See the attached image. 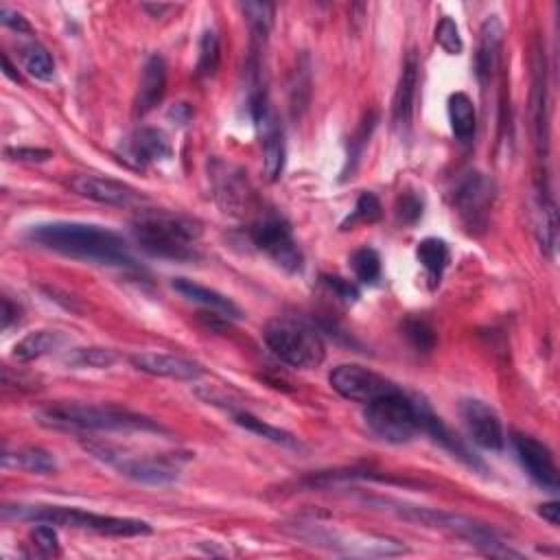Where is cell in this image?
Here are the masks:
<instances>
[{
	"instance_id": "obj_45",
	"label": "cell",
	"mask_w": 560,
	"mask_h": 560,
	"mask_svg": "<svg viewBox=\"0 0 560 560\" xmlns=\"http://www.w3.org/2000/svg\"><path fill=\"white\" fill-rule=\"evenodd\" d=\"M191 116H193V110L186 103H178V105H175V108L169 110V119H173L178 125L189 123Z\"/></svg>"
},
{
	"instance_id": "obj_16",
	"label": "cell",
	"mask_w": 560,
	"mask_h": 560,
	"mask_svg": "<svg viewBox=\"0 0 560 560\" xmlns=\"http://www.w3.org/2000/svg\"><path fill=\"white\" fill-rule=\"evenodd\" d=\"M460 414L466 425V431H469V436L475 445H480L482 449L488 451L504 449L506 445L504 425H501V420L493 407L477 399H466L460 405Z\"/></svg>"
},
{
	"instance_id": "obj_47",
	"label": "cell",
	"mask_w": 560,
	"mask_h": 560,
	"mask_svg": "<svg viewBox=\"0 0 560 560\" xmlns=\"http://www.w3.org/2000/svg\"><path fill=\"white\" fill-rule=\"evenodd\" d=\"M143 9L147 11V14L154 16V18H162V14H167V11H171L173 5H151V3H145Z\"/></svg>"
},
{
	"instance_id": "obj_7",
	"label": "cell",
	"mask_w": 560,
	"mask_h": 560,
	"mask_svg": "<svg viewBox=\"0 0 560 560\" xmlns=\"http://www.w3.org/2000/svg\"><path fill=\"white\" fill-rule=\"evenodd\" d=\"M263 337L267 348L291 368H318L326 357V348L318 331L294 318H276L267 322Z\"/></svg>"
},
{
	"instance_id": "obj_15",
	"label": "cell",
	"mask_w": 560,
	"mask_h": 560,
	"mask_svg": "<svg viewBox=\"0 0 560 560\" xmlns=\"http://www.w3.org/2000/svg\"><path fill=\"white\" fill-rule=\"evenodd\" d=\"M512 445H515L519 462L523 464V469L528 471L532 480L539 486H543L545 490H550V493H556L560 486L558 466L550 447L528 434H515Z\"/></svg>"
},
{
	"instance_id": "obj_26",
	"label": "cell",
	"mask_w": 560,
	"mask_h": 560,
	"mask_svg": "<svg viewBox=\"0 0 560 560\" xmlns=\"http://www.w3.org/2000/svg\"><path fill=\"white\" fill-rule=\"evenodd\" d=\"M3 466H7V469L27 471V473L49 475L55 473L57 462L49 451H44L40 447H18V449H7L3 453Z\"/></svg>"
},
{
	"instance_id": "obj_4",
	"label": "cell",
	"mask_w": 560,
	"mask_h": 560,
	"mask_svg": "<svg viewBox=\"0 0 560 560\" xmlns=\"http://www.w3.org/2000/svg\"><path fill=\"white\" fill-rule=\"evenodd\" d=\"M5 519H20L31 523L62 525L86 532H97L105 536H145L151 534V525L140 519L97 515V512L66 508V506H5Z\"/></svg>"
},
{
	"instance_id": "obj_17",
	"label": "cell",
	"mask_w": 560,
	"mask_h": 560,
	"mask_svg": "<svg viewBox=\"0 0 560 560\" xmlns=\"http://www.w3.org/2000/svg\"><path fill=\"white\" fill-rule=\"evenodd\" d=\"M119 156L127 165L145 169L154 162L167 160L171 156V143L167 134L156 127H140L130 138H125L119 147Z\"/></svg>"
},
{
	"instance_id": "obj_20",
	"label": "cell",
	"mask_w": 560,
	"mask_h": 560,
	"mask_svg": "<svg viewBox=\"0 0 560 560\" xmlns=\"http://www.w3.org/2000/svg\"><path fill=\"white\" fill-rule=\"evenodd\" d=\"M501 46H504V27L497 16L484 20L480 31V46L475 57V75L482 86H488L490 79L497 73L501 62Z\"/></svg>"
},
{
	"instance_id": "obj_40",
	"label": "cell",
	"mask_w": 560,
	"mask_h": 560,
	"mask_svg": "<svg viewBox=\"0 0 560 560\" xmlns=\"http://www.w3.org/2000/svg\"><path fill=\"white\" fill-rule=\"evenodd\" d=\"M33 547L40 552V556H57L60 554V539L49 523H38V528L31 532Z\"/></svg>"
},
{
	"instance_id": "obj_14",
	"label": "cell",
	"mask_w": 560,
	"mask_h": 560,
	"mask_svg": "<svg viewBox=\"0 0 560 560\" xmlns=\"http://www.w3.org/2000/svg\"><path fill=\"white\" fill-rule=\"evenodd\" d=\"M532 136L536 160L545 165L550 154V114H547V68L541 49L534 51L532 60Z\"/></svg>"
},
{
	"instance_id": "obj_32",
	"label": "cell",
	"mask_w": 560,
	"mask_h": 560,
	"mask_svg": "<svg viewBox=\"0 0 560 560\" xmlns=\"http://www.w3.org/2000/svg\"><path fill=\"white\" fill-rule=\"evenodd\" d=\"M350 270H353L355 278L364 285H375L381 276V256L377 250L372 248H359L350 256Z\"/></svg>"
},
{
	"instance_id": "obj_42",
	"label": "cell",
	"mask_w": 560,
	"mask_h": 560,
	"mask_svg": "<svg viewBox=\"0 0 560 560\" xmlns=\"http://www.w3.org/2000/svg\"><path fill=\"white\" fill-rule=\"evenodd\" d=\"M0 22H3V25H5L7 29L16 31L18 35H31V33H33V29H31V25L27 22V18L22 16V14H18V11L9 9L7 5L0 7Z\"/></svg>"
},
{
	"instance_id": "obj_1",
	"label": "cell",
	"mask_w": 560,
	"mask_h": 560,
	"mask_svg": "<svg viewBox=\"0 0 560 560\" xmlns=\"http://www.w3.org/2000/svg\"><path fill=\"white\" fill-rule=\"evenodd\" d=\"M27 239L38 248L70 256V259L136 270L130 245L121 235L101 226L79 224V221H53V224L29 228Z\"/></svg>"
},
{
	"instance_id": "obj_13",
	"label": "cell",
	"mask_w": 560,
	"mask_h": 560,
	"mask_svg": "<svg viewBox=\"0 0 560 560\" xmlns=\"http://www.w3.org/2000/svg\"><path fill=\"white\" fill-rule=\"evenodd\" d=\"M493 182L482 173H469L458 182L453 191V206L469 230L484 228L493 204Z\"/></svg>"
},
{
	"instance_id": "obj_19",
	"label": "cell",
	"mask_w": 560,
	"mask_h": 560,
	"mask_svg": "<svg viewBox=\"0 0 560 560\" xmlns=\"http://www.w3.org/2000/svg\"><path fill=\"white\" fill-rule=\"evenodd\" d=\"M130 361L136 370L145 372V375L175 381H195L204 372L202 366L195 364V361L169 353H136Z\"/></svg>"
},
{
	"instance_id": "obj_37",
	"label": "cell",
	"mask_w": 560,
	"mask_h": 560,
	"mask_svg": "<svg viewBox=\"0 0 560 560\" xmlns=\"http://www.w3.org/2000/svg\"><path fill=\"white\" fill-rule=\"evenodd\" d=\"M245 18H248L252 33L256 35H265L270 33L272 27V18H274V7L267 5V3H245L241 5Z\"/></svg>"
},
{
	"instance_id": "obj_48",
	"label": "cell",
	"mask_w": 560,
	"mask_h": 560,
	"mask_svg": "<svg viewBox=\"0 0 560 560\" xmlns=\"http://www.w3.org/2000/svg\"><path fill=\"white\" fill-rule=\"evenodd\" d=\"M3 68H5V75L9 77V79H14V81H20V75L16 73V68L11 66V62H9V57L3 53Z\"/></svg>"
},
{
	"instance_id": "obj_41",
	"label": "cell",
	"mask_w": 560,
	"mask_h": 560,
	"mask_svg": "<svg viewBox=\"0 0 560 560\" xmlns=\"http://www.w3.org/2000/svg\"><path fill=\"white\" fill-rule=\"evenodd\" d=\"M322 283L344 302H355L359 298V289L346 278L340 276H322Z\"/></svg>"
},
{
	"instance_id": "obj_10",
	"label": "cell",
	"mask_w": 560,
	"mask_h": 560,
	"mask_svg": "<svg viewBox=\"0 0 560 560\" xmlns=\"http://www.w3.org/2000/svg\"><path fill=\"white\" fill-rule=\"evenodd\" d=\"M252 243L259 248L265 256L283 267L285 272L296 274L302 270V252L298 248V241L294 239V230L287 224V219L278 215H267L256 221L250 230Z\"/></svg>"
},
{
	"instance_id": "obj_6",
	"label": "cell",
	"mask_w": 560,
	"mask_h": 560,
	"mask_svg": "<svg viewBox=\"0 0 560 560\" xmlns=\"http://www.w3.org/2000/svg\"><path fill=\"white\" fill-rule=\"evenodd\" d=\"M370 504L383 506L385 510L394 512L396 517H401L405 521H412L418 525H427V528L445 530L449 534L460 536V539L469 541L475 547H482L486 554H501V556H519L515 552L506 550L504 545L499 543L495 532L486 528V525L477 523L469 517L453 515V512H442L434 508H423V506H412V504H401V501H390V499H370Z\"/></svg>"
},
{
	"instance_id": "obj_33",
	"label": "cell",
	"mask_w": 560,
	"mask_h": 560,
	"mask_svg": "<svg viewBox=\"0 0 560 560\" xmlns=\"http://www.w3.org/2000/svg\"><path fill=\"white\" fill-rule=\"evenodd\" d=\"M70 368H110L116 364V353L110 348H75L64 357Z\"/></svg>"
},
{
	"instance_id": "obj_39",
	"label": "cell",
	"mask_w": 560,
	"mask_h": 560,
	"mask_svg": "<svg viewBox=\"0 0 560 560\" xmlns=\"http://www.w3.org/2000/svg\"><path fill=\"white\" fill-rule=\"evenodd\" d=\"M436 42L445 49L449 55H460L464 44L460 38V29L451 18H442L436 29Z\"/></svg>"
},
{
	"instance_id": "obj_24",
	"label": "cell",
	"mask_w": 560,
	"mask_h": 560,
	"mask_svg": "<svg viewBox=\"0 0 560 560\" xmlns=\"http://www.w3.org/2000/svg\"><path fill=\"white\" fill-rule=\"evenodd\" d=\"M416 88H418V60L416 55L410 53L403 64V73L399 79V88H396L394 95V105H392V116L394 125L399 130H407L412 123L414 114V101H416Z\"/></svg>"
},
{
	"instance_id": "obj_30",
	"label": "cell",
	"mask_w": 560,
	"mask_h": 560,
	"mask_svg": "<svg viewBox=\"0 0 560 560\" xmlns=\"http://www.w3.org/2000/svg\"><path fill=\"white\" fill-rule=\"evenodd\" d=\"M416 259L418 263L425 267V272L438 280L442 276V272H445V267L449 265V259H451V254H449V245L442 241V239H436V237H429L425 241H420L418 243V248H416Z\"/></svg>"
},
{
	"instance_id": "obj_35",
	"label": "cell",
	"mask_w": 560,
	"mask_h": 560,
	"mask_svg": "<svg viewBox=\"0 0 560 560\" xmlns=\"http://www.w3.org/2000/svg\"><path fill=\"white\" fill-rule=\"evenodd\" d=\"M381 215H383V208H381L379 197L375 193L364 191V193L359 195L353 215L346 219L344 228L355 226V224H377V221L381 219Z\"/></svg>"
},
{
	"instance_id": "obj_21",
	"label": "cell",
	"mask_w": 560,
	"mask_h": 560,
	"mask_svg": "<svg viewBox=\"0 0 560 560\" xmlns=\"http://www.w3.org/2000/svg\"><path fill=\"white\" fill-rule=\"evenodd\" d=\"M171 287L178 291L182 298L195 302V305H202L210 313L221 315V318H226V320H239L241 318V309L235 305V302L226 298L224 294H219V291H215V289L197 285L189 278H173Z\"/></svg>"
},
{
	"instance_id": "obj_3",
	"label": "cell",
	"mask_w": 560,
	"mask_h": 560,
	"mask_svg": "<svg viewBox=\"0 0 560 560\" xmlns=\"http://www.w3.org/2000/svg\"><path fill=\"white\" fill-rule=\"evenodd\" d=\"M134 241L145 254L162 261H195L200 256L202 226L169 210H140L132 221Z\"/></svg>"
},
{
	"instance_id": "obj_25",
	"label": "cell",
	"mask_w": 560,
	"mask_h": 560,
	"mask_svg": "<svg viewBox=\"0 0 560 560\" xmlns=\"http://www.w3.org/2000/svg\"><path fill=\"white\" fill-rule=\"evenodd\" d=\"M66 342V335L60 331H33L14 346V357L18 361H35L62 350Z\"/></svg>"
},
{
	"instance_id": "obj_22",
	"label": "cell",
	"mask_w": 560,
	"mask_h": 560,
	"mask_svg": "<svg viewBox=\"0 0 560 560\" xmlns=\"http://www.w3.org/2000/svg\"><path fill=\"white\" fill-rule=\"evenodd\" d=\"M167 92V64L160 55H151L143 66L140 75L138 95H136V110L138 114H147L156 108Z\"/></svg>"
},
{
	"instance_id": "obj_46",
	"label": "cell",
	"mask_w": 560,
	"mask_h": 560,
	"mask_svg": "<svg viewBox=\"0 0 560 560\" xmlns=\"http://www.w3.org/2000/svg\"><path fill=\"white\" fill-rule=\"evenodd\" d=\"M18 320V307L11 305L9 298H3V329L7 331Z\"/></svg>"
},
{
	"instance_id": "obj_44",
	"label": "cell",
	"mask_w": 560,
	"mask_h": 560,
	"mask_svg": "<svg viewBox=\"0 0 560 560\" xmlns=\"http://www.w3.org/2000/svg\"><path fill=\"white\" fill-rule=\"evenodd\" d=\"M539 515L550 523V525H554V528H558V523H560V504L558 501H550V504H543L541 508H539Z\"/></svg>"
},
{
	"instance_id": "obj_28",
	"label": "cell",
	"mask_w": 560,
	"mask_h": 560,
	"mask_svg": "<svg viewBox=\"0 0 560 560\" xmlns=\"http://www.w3.org/2000/svg\"><path fill=\"white\" fill-rule=\"evenodd\" d=\"M536 237L547 259L554 261L558 248V213L550 193H541L539 202V224H536Z\"/></svg>"
},
{
	"instance_id": "obj_38",
	"label": "cell",
	"mask_w": 560,
	"mask_h": 560,
	"mask_svg": "<svg viewBox=\"0 0 560 560\" xmlns=\"http://www.w3.org/2000/svg\"><path fill=\"white\" fill-rule=\"evenodd\" d=\"M420 217H423V200L414 191H403L396 200V219L412 226Z\"/></svg>"
},
{
	"instance_id": "obj_18",
	"label": "cell",
	"mask_w": 560,
	"mask_h": 560,
	"mask_svg": "<svg viewBox=\"0 0 560 560\" xmlns=\"http://www.w3.org/2000/svg\"><path fill=\"white\" fill-rule=\"evenodd\" d=\"M70 189L79 197L108 206H132L140 197L130 184L112 178H99V175H77L70 180Z\"/></svg>"
},
{
	"instance_id": "obj_23",
	"label": "cell",
	"mask_w": 560,
	"mask_h": 560,
	"mask_svg": "<svg viewBox=\"0 0 560 560\" xmlns=\"http://www.w3.org/2000/svg\"><path fill=\"white\" fill-rule=\"evenodd\" d=\"M418 407H420V431H427L431 438L440 442L447 451H451L455 458H460L464 464H469L471 469H484V464L477 460L469 449H466V445L458 436L451 434V429L442 423L434 412H431V407L425 401H420Z\"/></svg>"
},
{
	"instance_id": "obj_43",
	"label": "cell",
	"mask_w": 560,
	"mask_h": 560,
	"mask_svg": "<svg viewBox=\"0 0 560 560\" xmlns=\"http://www.w3.org/2000/svg\"><path fill=\"white\" fill-rule=\"evenodd\" d=\"M5 154L11 160H27V162H44V160L51 158V151L49 149H27V147L7 149Z\"/></svg>"
},
{
	"instance_id": "obj_36",
	"label": "cell",
	"mask_w": 560,
	"mask_h": 560,
	"mask_svg": "<svg viewBox=\"0 0 560 560\" xmlns=\"http://www.w3.org/2000/svg\"><path fill=\"white\" fill-rule=\"evenodd\" d=\"M403 333L407 342L416 350H420V353H429V350L436 346V333L425 320H407L403 326Z\"/></svg>"
},
{
	"instance_id": "obj_34",
	"label": "cell",
	"mask_w": 560,
	"mask_h": 560,
	"mask_svg": "<svg viewBox=\"0 0 560 560\" xmlns=\"http://www.w3.org/2000/svg\"><path fill=\"white\" fill-rule=\"evenodd\" d=\"M221 62V44L215 31H204L200 40V57H197V75L213 77Z\"/></svg>"
},
{
	"instance_id": "obj_27",
	"label": "cell",
	"mask_w": 560,
	"mask_h": 560,
	"mask_svg": "<svg viewBox=\"0 0 560 560\" xmlns=\"http://www.w3.org/2000/svg\"><path fill=\"white\" fill-rule=\"evenodd\" d=\"M449 121L455 138L462 140V143H469V140L475 136L477 112L469 95L455 92V95L449 97Z\"/></svg>"
},
{
	"instance_id": "obj_11",
	"label": "cell",
	"mask_w": 560,
	"mask_h": 560,
	"mask_svg": "<svg viewBox=\"0 0 560 560\" xmlns=\"http://www.w3.org/2000/svg\"><path fill=\"white\" fill-rule=\"evenodd\" d=\"M302 539L311 541V545L324 547V550H331L344 556H401L407 552V547L390 539V536H375V534H361V536H337L329 530H313L311 534L300 532Z\"/></svg>"
},
{
	"instance_id": "obj_29",
	"label": "cell",
	"mask_w": 560,
	"mask_h": 560,
	"mask_svg": "<svg viewBox=\"0 0 560 560\" xmlns=\"http://www.w3.org/2000/svg\"><path fill=\"white\" fill-rule=\"evenodd\" d=\"M18 55H20L22 68H25L33 79H38V81H53L55 79L53 57L40 42L31 40L27 44H22Z\"/></svg>"
},
{
	"instance_id": "obj_2",
	"label": "cell",
	"mask_w": 560,
	"mask_h": 560,
	"mask_svg": "<svg viewBox=\"0 0 560 560\" xmlns=\"http://www.w3.org/2000/svg\"><path fill=\"white\" fill-rule=\"evenodd\" d=\"M42 427L66 434H130V431H154L162 434L165 427L143 414H136L114 405H81L57 403L35 412Z\"/></svg>"
},
{
	"instance_id": "obj_8",
	"label": "cell",
	"mask_w": 560,
	"mask_h": 560,
	"mask_svg": "<svg viewBox=\"0 0 560 560\" xmlns=\"http://www.w3.org/2000/svg\"><path fill=\"white\" fill-rule=\"evenodd\" d=\"M418 403V399H412L396 388L366 405V427L372 431V436L390 442V445L410 442L420 431Z\"/></svg>"
},
{
	"instance_id": "obj_12",
	"label": "cell",
	"mask_w": 560,
	"mask_h": 560,
	"mask_svg": "<svg viewBox=\"0 0 560 560\" xmlns=\"http://www.w3.org/2000/svg\"><path fill=\"white\" fill-rule=\"evenodd\" d=\"M329 383L337 394L344 396V399L364 403V405L396 390V385L392 381L377 375V372H372L370 368L357 364H342L333 368L329 375Z\"/></svg>"
},
{
	"instance_id": "obj_9",
	"label": "cell",
	"mask_w": 560,
	"mask_h": 560,
	"mask_svg": "<svg viewBox=\"0 0 560 560\" xmlns=\"http://www.w3.org/2000/svg\"><path fill=\"white\" fill-rule=\"evenodd\" d=\"M250 114L256 125V132L261 136L265 175L267 180L276 182L285 169V156H287L285 132L283 127H280L272 105L267 101V95L261 86L250 88Z\"/></svg>"
},
{
	"instance_id": "obj_5",
	"label": "cell",
	"mask_w": 560,
	"mask_h": 560,
	"mask_svg": "<svg viewBox=\"0 0 560 560\" xmlns=\"http://www.w3.org/2000/svg\"><path fill=\"white\" fill-rule=\"evenodd\" d=\"M86 451L97 460L112 466L114 471L130 477L140 484L167 486L178 480L182 469L191 460L189 451H167V453H136L119 447L103 445V442H86Z\"/></svg>"
},
{
	"instance_id": "obj_31",
	"label": "cell",
	"mask_w": 560,
	"mask_h": 560,
	"mask_svg": "<svg viewBox=\"0 0 560 560\" xmlns=\"http://www.w3.org/2000/svg\"><path fill=\"white\" fill-rule=\"evenodd\" d=\"M232 418H235V423L243 429H248L252 431V434L256 436H261L265 440H272L276 442V445H283V447H298V440L289 434V431L285 429H278L274 425H267L265 420H261L259 416H254L250 412H235L232 414Z\"/></svg>"
}]
</instances>
